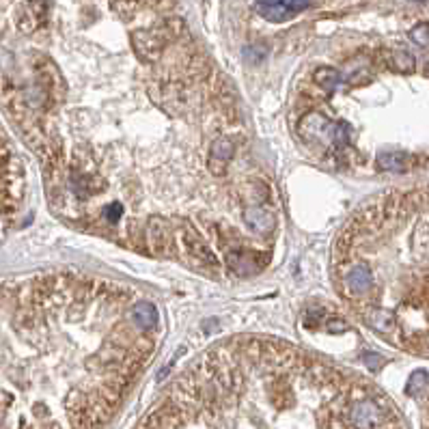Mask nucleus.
Masks as SVG:
<instances>
[{
	"instance_id": "obj_1",
	"label": "nucleus",
	"mask_w": 429,
	"mask_h": 429,
	"mask_svg": "<svg viewBox=\"0 0 429 429\" xmlns=\"http://www.w3.org/2000/svg\"><path fill=\"white\" fill-rule=\"evenodd\" d=\"M139 429H408L375 386L289 345L231 343L175 380Z\"/></svg>"
},
{
	"instance_id": "obj_2",
	"label": "nucleus",
	"mask_w": 429,
	"mask_h": 429,
	"mask_svg": "<svg viewBox=\"0 0 429 429\" xmlns=\"http://www.w3.org/2000/svg\"><path fill=\"white\" fill-rule=\"evenodd\" d=\"M67 276L0 281V429H99L147 358L45 354Z\"/></svg>"
},
{
	"instance_id": "obj_3",
	"label": "nucleus",
	"mask_w": 429,
	"mask_h": 429,
	"mask_svg": "<svg viewBox=\"0 0 429 429\" xmlns=\"http://www.w3.org/2000/svg\"><path fill=\"white\" fill-rule=\"evenodd\" d=\"M335 265L371 330L429 358V185L363 207L337 239Z\"/></svg>"
},
{
	"instance_id": "obj_4",
	"label": "nucleus",
	"mask_w": 429,
	"mask_h": 429,
	"mask_svg": "<svg viewBox=\"0 0 429 429\" xmlns=\"http://www.w3.org/2000/svg\"><path fill=\"white\" fill-rule=\"evenodd\" d=\"M309 7V0H255V9L270 22H285Z\"/></svg>"
},
{
	"instance_id": "obj_5",
	"label": "nucleus",
	"mask_w": 429,
	"mask_h": 429,
	"mask_svg": "<svg viewBox=\"0 0 429 429\" xmlns=\"http://www.w3.org/2000/svg\"><path fill=\"white\" fill-rule=\"evenodd\" d=\"M242 220L246 227L255 229L257 233H270L276 227V216L270 207L265 205H248L242 209Z\"/></svg>"
},
{
	"instance_id": "obj_6",
	"label": "nucleus",
	"mask_w": 429,
	"mask_h": 429,
	"mask_svg": "<svg viewBox=\"0 0 429 429\" xmlns=\"http://www.w3.org/2000/svg\"><path fill=\"white\" fill-rule=\"evenodd\" d=\"M132 315H134V321H136L143 330L149 332L157 328V311L149 300H139L132 309Z\"/></svg>"
},
{
	"instance_id": "obj_7",
	"label": "nucleus",
	"mask_w": 429,
	"mask_h": 429,
	"mask_svg": "<svg viewBox=\"0 0 429 429\" xmlns=\"http://www.w3.org/2000/svg\"><path fill=\"white\" fill-rule=\"evenodd\" d=\"M313 80H315V85H319L324 91L332 93V91L339 87V83H341V76H339V71L332 69V67H319V69L313 73Z\"/></svg>"
},
{
	"instance_id": "obj_8",
	"label": "nucleus",
	"mask_w": 429,
	"mask_h": 429,
	"mask_svg": "<svg viewBox=\"0 0 429 429\" xmlns=\"http://www.w3.org/2000/svg\"><path fill=\"white\" fill-rule=\"evenodd\" d=\"M378 169L380 171H393L401 173L408 169V157L404 153H380L378 157Z\"/></svg>"
},
{
	"instance_id": "obj_9",
	"label": "nucleus",
	"mask_w": 429,
	"mask_h": 429,
	"mask_svg": "<svg viewBox=\"0 0 429 429\" xmlns=\"http://www.w3.org/2000/svg\"><path fill=\"white\" fill-rule=\"evenodd\" d=\"M393 67L397 71H412L414 69V57L408 52H395L393 55Z\"/></svg>"
},
{
	"instance_id": "obj_10",
	"label": "nucleus",
	"mask_w": 429,
	"mask_h": 429,
	"mask_svg": "<svg viewBox=\"0 0 429 429\" xmlns=\"http://www.w3.org/2000/svg\"><path fill=\"white\" fill-rule=\"evenodd\" d=\"M427 384V371L419 369L412 373V378H410V384H408V395H419L421 388H425Z\"/></svg>"
},
{
	"instance_id": "obj_11",
	"label": "nucleus",
	"mask_w": 429,
	"mask_h": 429,
	"mask_svg": "<svg viewBox=\"0 0 429 429\" xmlns=\"http://www.w3.org/2000/svg\"><path fill=\"white\" fill-rule=\"evenodd\" d=\"M410 37L414 43L423 45V48H429V24H419L410 31Z\"/></svg>"
},
{
	"instance_id": "obj_12",
	"label": "nucleus",
	"mask_w": 429,
	"mask_h": 429,
	"mask_svg": "<svg viewBox=\"0 0 429 429\" xmlns=\"http://www.w3.org/2000/svg\"><path fill=\"white\" fill-rule=\"evenodd\" d=\"M328 330L330 332H343V330H347V324L343 319H330L328 321Z\"/></svg>"
},
{
	"instance_id": "obj_13",
	"label": "nucleus",
	"mask_w": 429,
	"mask_h": 429,
	"mask_svg": "<svg viewBox=\"0 0 429 429\" xmlns=\"http://www.w3.org/2000/svg\"><path fill=\"white\" fill-rule=\"evenodd\" d=\"M365 360H367V363H382V358L375 356V354H365Z\"/></svg>"
},
{
	"instance_id": "obj_14",
	"label": "nucleus",
	"mask_w": 429,
	"mask_h": 429,
	"mask_svg": "<svg viewBox=\"0 0 429 429\" xmlns=\"http://www.w3.org/2000/svg\"><path fill=\"white\" fill-rule=\"evenodd\" d=\"M425 429H429V408H427V419H425Z\"/></svg>"
},
{
	"instance_id": "obj_15",
	"label": "nucleus",
	"mask_w": 429,
	"mask_h": 429,
	"mask_svg": "<svg viewBox=\"0 0 429 429\" xmlns=\"http://www.w3.org/2000/svg\"><path fill=\"white\" fill-rule=\"evenodd\" d=\"M412 3H425V0H412Z\"/></svg>"
}]
</instances>
